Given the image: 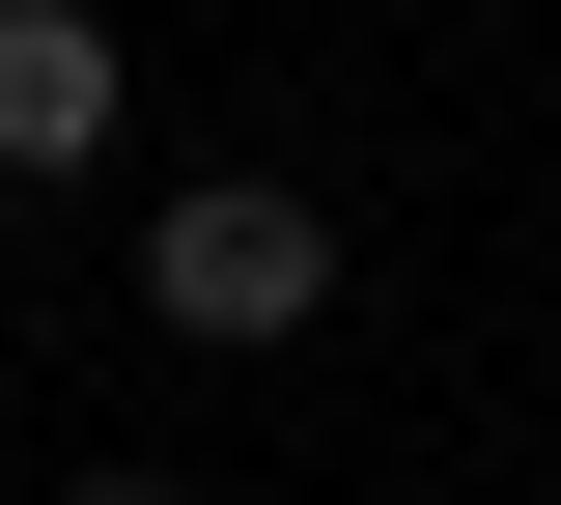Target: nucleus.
<instances>
[{
  "instance_id": "20e7f679",
  "label": "nucleus",
  "mask_w": 561,
  "mask_h": 505,
  "mask_svg": "<svg viewBox=\"0 0 561 505\" xmlns=\"http://www.w3.org/2000/svg\"><path fill=\"white\" fill-rule=\"evenodd\" d=\"M0 449H28V422H0Z\"/></svg>"
},
{
  "instance_id": "f03ea898",
  "label": "nucleus",
  "mask_w": 561,
  "mask_h": 505,
  "mask_svg": "<svg viewBox=\"0 0 561 505\" xmlns=\"http://www.w3.org/2000/svg\"><path fill=\"white\" fill-rule=\"evenodd\" d=\"M113 28H84V0H0V197H57V169H113Z\"/></svg>"
},
{
  "instance_id": "f257e3e1",
  "label": "nucleus",
  "mask_w": 561,
  "mask_h": 505,
  "mask_svg": "<svg viewBox=\"0 0 561 505\" xmlns=\"http://www.w3.org/2000/svg\"><path fill=\"white\" fill-rule=\"evenodd\" d=\"M140 309H169V337H309V309H337V225L280 197V169H225V197L140 225Z\"/></svg>"
},
{
  "instance_id": "7ed1b4c3",
  "label": "nucleus",
  "mask_w": 561,
  "mask_h": 505,
  "mask_svg": "<svg viewBox=\"0 0 561 505\" xmlns=\"http://www.w3.org/2000/svg\"><path fill=\"white\" fill-rule=\"evenodd\" d=\"M57 505H197V478H57Z\"/></svg>"
}]
</instances>
